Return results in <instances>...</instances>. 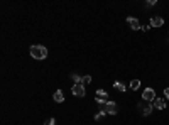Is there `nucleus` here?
Masks as SVG:
<instances>
[{
    "mask_svg": "<svg viewBox=\"0 0 169 125\" xmlns=\"http://www.w3.org/2000/svg\"><path fill=\"white\" fill-rule=\"evenodd\" d=\"M103 110H105L108 115H117V113H118V105H117L115 102H108V103L105 105V108H103Z\"/></svg>",
    "mask_w": 169,
    "mask_h": 125,
    "instance_id": "423d86ee",
    "label": "nucleus"
},
{
    "mask_svg": "<svg viewBox=\"0 0 169 125\" xmlns=\"http://www.w3.org/2000/svg\"><path fill=\"white\" fill-rule=\"evenodd\" d=\"M141 88V81L139 80H132L130 81V90H139Z\"/></svg>",
    "mask_w": 169,
    "mask_h": 125,
    "instance_id": "f8f14e48",
    "label": "nucleus"
},
{
    "mask_svg": "<svg viewBox=\"0 0 169 125\" xmlns=\"http://www.w3.org/2000/svg\"><path fill=\"white\" fill-rule=\"evenodd\" d=\"M127 24L132 27V31L142 29V26H141V22H139V19H135V17H127Z\"/></svg>",
    "mask_w": 169,
    "mask_h": 125,
    "instance_id": "0eeeda50",
    "label": "nucleus"
},
{
    "mask_svg": "<svg viewBox=\"0 0 169 125\" xmlns=\"http://www.w3.org/2000/svg\"><path fill=\"white\" fill-rule=\"evenodd\" d=\"M31 56L34 59H46L48 58V49L44 46H31Z\"/></svg>",
    "mask_w": 169,
    "mask_h": 125,
    "instance_id": "f257e3e1",
    "label": "nucleus"
},
{
    "mask_svg": "<svg viewBox=\"0 0 169 125\" xmlns=\"http://www.w3.org/2000/svg\"><path fill=\"white\" fill-rule=\"evenodd\" d=\"M113 88H115L117 91H122V93H124V91L127 90V86H125V85L122 83V81H115V83H113Z\"/></svg>",
    "mask_w": 169,
    "mask_h": 125,
    "instance_id": "9b49d317",
    "label": "nucleus"
},
{
    "mask_svg": "<svg viewBox=\"0 0 169 125\" xmlns=\"http://www.w3.org/2000/svg\"><path fill=\"white\" fill-rule=\"evenodd\" d=\"M105 115H107V112H105V110L102 108V110H100V112H98V113H96V115H95V120H102V119H103V117H105Z\"/></svg>",
    "mask_w": 169,
    "mask_h": 125,
    "instance_id": "ddd939ff",
    "label": "nucleus"
},
{
    "mask_svg": "<svg viewBox=\"0 0 169 125\" xmlns=\"http://www.w3.org/2000/svg\"><path fill=\"white\" fill-rule=\"evenodd\" d=\"M54 123H56L54 119H49V120H46V122H44V125H54Z\"/></svg>",
    "mask_w": 169,
    "mask_h": 125,
    "instance_id": "dca6fc26",
    "label": "nucleus"
},
{
    "mask_svg": "<svg viewBox=\"0 0 169 125\" xmlns=\"http://www.w3.org/2000/svg\"><path fill=\"white\" fill-rule=\"evenodd\" d=\"M156 98H157V96H156V91H154L152 88H146V90L142 91V100H144V102L152 103Z\"/></svg>",
    "mask_w": 169,
    "mask_h": 125,
    "instance_id": "20e7f679",
    "label": "nucleus"
},
{
    "mask_svg": "<svg viewBox=\"0 0 169 125\" xmlns=\"http://www.w3.org/2000/svg\"><path fill=\"white\" fill-rule=\"evenodd\" d=\"M150 26L152 27H163L164 26V19L159 15H154L152 19H150Z\"/></svg>",
    "mask_w": 169,
    "mask_h": 125,
    "instance_id": "6e6552de",
    "label": "nucleus"
},
{
    "mask_svg": "<svg viewBox=\"0 0 169 125\" xmlns=\"http://www.w3.org/2000/svg\"><path fill=\"white\" fill-rule=\"evenodd\" d=\"M152 105H154V108H157V110H164L166 108V100L164 98H156L152 102Z\"/></svg>",
    "mask_w": 169,
    "mask_h": 125,
    "instance_id": "1a4fd4ad",
    "label": "nucleus"
},
{
    "mask_svg": "<svg viewBox=\"0 0 169 125\" xmlns=\"http://www.w3.org/2000/svg\"><path fill=\"white\" fill-rule=\"evenodd\" d=\"M152 5H156V0H149V2L146 3V7H152Z\"/></svg>",
    "mask_w": 169,
    "mask_h": 125,
    "instance_id": "f3484780",
    "label": "nucleus"
},
{
    "mask_svg": "<svg viewBox=\"0 0 169 125\" xmlns=\"http://www.w3.org/2000/svg\"><path fill=\"white\" fill-rule=\"evenodd\" d=\"M71 78H73V80H74V81H76V83H81V85H83V78H81V76H80V74H76V73H73V74H71Z\"/></svg>",
    "mask_w": 169,
    "mask_h": 125,
    "instance_id": "4468645a",
    "label": "nucleus"
},
{
    "mask_svg": "<svg viewBox=\"0 0 169 125\" xmlns=\"http://www.w3.org/2000/svg\"><path fill=\"white\" fill-rule=\"evenodd\" d=\"M91 83V76H83V85H90Z\"/></svg>",
    "mask_w": 169,
    "mask_h": 125,
    "instance_id": "2eb2a0df",
    "label": "nucleus"
},
{
    "mask_svg": "<svg viewBox=\"0 0 169 125\" xmlns=\"http://www.w3.org/2000/svg\"><path fill=\"white\" fill-rule=\"evenodd\" d=\"M95 100H96V103H98L102 108H105V105L108 103V93H107L105 90H96Z\"/></svg>",
    "mask_w": 169,
    "mask_h": 125,
    "instance_id": "f03ea898",
    "label": "nucleus"
},
{
    "mask_svg": "<svg viewBox=\"0 0 169 125\" xmlns=\"http://www.w3.org/2000/svg\"><path fill=\"white\" fill-rule=\"evenodd\" d=\"M54 102L57 103H63L64 102V93L61 90H56V93H54Z\"/></svg>",
    "mask_w": 169,
    "mask_h": 125,
    "instance_id": "9d476101",
    "label": "nucleus"
},
{
    "mask_svg": "<svg viewBox=\"0 0 169 125\" xmlns=\"http://www.w3.org/2000/svg\"><path fill=\"white\" fill-rule=\"evenodd\" d=\"M137 108H139V112H141L142 115L147 117V115H150V112L154 110V105H152V103H149V102H141L137 105Z\"/></svg>",
    "mask_w": 169,
    "mask_h": 125,
    "instance_id": "7ed1b4c3",
    "label": "nucleus"
},
{
    "mask_svg": "<svg viewBox=\"0 0 169 125\" xmlns=\"http://www.w3.org/2000/svg\"><path fill=\"white\" fill-rule=\"evenodd\" d=\"M164 95H166V100H169V88H166V90H164Z\"/></svg>",
    "mask_w": 169,
    "mask_h": 125,
    "instance_id": "6ab92c4d",
    "label": "nucleus"
},
{
    "mask_svg": "<svg viewBox=\"0 0 169 125\" xmlns=\"http://www.w3.org/2000/svg\"><path fill=\"white\" fill-rule=\"evenodd\" d=\"M150 29V26H142V29L141 31H144V32H147V31H149Z\"/></svg>",
    "mask_w": 169,
    "mask_h": 125,
    "instance_id": "a211bd4d",
    "label": "nucleus"
},
{
    "mask_svg": "<svg viewBox=\"0 0 169 125\" xmlns=\"http://www.w3.org/2000/svg\"><path fill=\"white\" fill-rule=\"evenodd\" d=\"M71 91H73L74 96H80V98H83V96L86 95V90H85V85L81 83H74L73 88H71Z\"/></svg>",
    "mask_w": 169,
    "mask_h": 125,
    "instance_id": "39448f33",
    "label": "nucleus"
}]
</instances>
